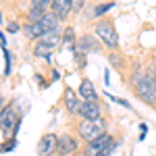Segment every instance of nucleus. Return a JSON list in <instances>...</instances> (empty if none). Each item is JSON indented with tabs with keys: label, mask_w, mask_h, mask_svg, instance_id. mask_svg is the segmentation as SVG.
Returning <instances> with one entry per match:
<instances>
[{
	"label": "nucleus",
	"mask_w": 156,
	"mask_h": 156,
	"mask_svg": "<svg viewBox=\"0 0 156 156\" xmlns=\"http://www.w3.org/2000/svg\"><path fill=\"white\" fill-rule=\"evenodd\" d=\"M108 62H110V67H115V69H125V56L121 54L119 50H110V52H108Z\"/></svg>",
	"instance_id": "obj_14"
},
{
	"label": "nucleus",
	"mask_w": 156,
	"mask_h": 156,
	"mask_svg": "<svg viewBox=\"0 0 156 156\" xmlns=\"http://www.w3.org/2000/svg\"><path fill=\"white\" fill-rule=\"evenodd\" d=\"M0 108H2V100H0Z\"/></svg>",
	"instance_id": "obj_26"
},
{
	"label": "nucleus",
	"mask_w": 156,
	"mask_h": 156,
	"mask_svg": "<svg viewBox=\"0 0 156 156\" xmlns=\"http://www.w3.org/2000/svg\"><path fill=\"white\" fill-rule=\"evenodd\" d=\"M21 127V112L17 110V102L11 100L6 106L0 108V131L4 137H12Z\"/></svg>",
	"instance_id": "obj_3"
},
{
	"label": "nucleus",
	"mask_w": 156,
	"mask_h": 156,
	"mask_svg": "<svg viewBox=\"0 0 156 156\" xmlns=\"http://www.w3.org/2000/svg\"><path fill=\"white\" fill-rule=\"evenodd\" d=\"M0 25H2V11H0Z\"/></svg>",
	"instance_id": "obj_25"
},
{
	"label": "nucleus",
	"mask_w": 156,
	"mask_h": 156,
	"mask_svg": "<svg viewBox=\"0 0 156 156\" xmlns=\"http://www.w3.org/2000/svg\"><path fill=\"white\" fill-rule=\"evenodd\" d=\"M52 31H58V17L52 11L46 12L36 23H25L23 25V36L29 37V40H37V37L46 36V34H52Z\"/></svg>",
	"instance_id": "obj_2"
},
{
	"label": "nucleus",
	"mask_w": 156,
	"mask_h": 156,
	"mask_svg": "<svg viewBox=\"0 0 156 156\" xmlns=\"http://www.w3.org/2000/svg\"><path fill=\"white\" fill-rule=\"evenodd\" d=\"M108 98H110L112 102H119L121 106H125V108H131V104H129L127 100H123V98H115V96H108Z\"/></svg>",
	"instance_id": "obj_20"
},
{
	"label": "nucleus",
	"mask_w": 156,
	"mask_h": 156,
	"mask_svg": "<svg viewBox=\"0 0 156 156\" xmlns=\"http://www.w3.org/2000/svg\"><path fill=\"white\" fill-rule=\"evenodd\" d=\"M6 31H9V34H15V31H19V23L11 21V23L6 25Z\"/></svg>",
	"instance_id": "obj_21"
},
{
	"label": "nucleus",
	"mask_w": 156,
	"mask_h": 156,
	"mask_svg": "<svg viewBox=\"0 0 156 156\" xmlns=\"http://www.w3.org/2000/svg\"><path fill=\"white\" fill-rule=\"evenodd\" d=\"M129 83H131L133 94L144 104H148V106L156 104V75H152L150 71H144L140 65H135L129 73Z\"/></svg>",
	"instance_id": "obj_1"
},
{
	"label": "nucleus",
	"mask_w": 156,
	"mask_h": 156,
	"mask_svg": "<svg viewBox=\"0 0 156 156\" xmlns=\"http://www.w3.org/2000/svg\"><path fill=\"white\" fill-rule=\"evenodd\" d=\"M2 54H4V77H9V75H11V69H12V65H11V52L2 46Z\"/></svg>",
	"instance_id": "obj_18"
},
{
	"label": "nucleus",
	"mask_w": 156,
	"mask_h": 156,
	"mask_svg": "<svg viewBox=\"0 0 156 156\" xmlns=\"http://www.w3.org/2000/svg\"><path fill=\"white\" fill-rule=\"evenodd\" d=\"M83 6V0H75V6H73V12H79Z\"/></svg>",
	"instance_id": "obj_22"
},
{
	"label": "nucleus",
	"mask_w": 156,
	"mask_h": 156,
	"mask_svg": "<svg viewBox=\"0 0 156 156\" xmlns=\"http://www.w3.org/2000/svg\"><path fill=\"white\" fill-rule=\"evenodd\" d=\"M60 40H62V36H60L58 31H52V34H46V36L37 37L36 44H34V54L50 60L52 58V50L60 44Z\"/></svg>",
	"instance_id": "obj_7"
},
{
	"label": "nucleus",
	"mask_w": 156,
	"mask_h": 156,
	"mask_svg": "<svg viewBox=\"0 0 156 156\" xmlns=\"http://www.w3.org/2000/svg\"><path fill=\"white\" fill-rule=\"evenodd\" d=\"M140 131H142V135H140V137H142V140H144V137H146V131H148V127H146L144 123H142V125H140Z\"/></svg>",
	"instance_id": "obj_23"
},
{
	"label": "nucleus",
	"mask_w": 156,
	"mask_h": 156,
	"mask_svg": "<svg viewBox=\"0 0 156 156\" xmlns=\"http://www.w3.org/2000/svg\"><path fill=\"white\" fill-rule=\"evenodd\" d=\"M81 119H90V121H102V108L98 102L92 100H83L81 102V110H79Z\"/></svg>",
	"instance_id": "obj_10"
},
{
	"label": "nucleus",
	"mask_w": 156,
	"mask_h": 156,
	"mask_svg": "<svg viewBox=\"0 0 156 156\" xmlns=\"http://www.w3.org/2000/svg\"><path fill=\"white\" fill-rule=\"evenodd\" d=\"M58 135L56 133H44L37 142V156H56Z\"/></svg>",
	"instance_id": "obj_9"
},
{
	"label": "nucleus",
	"mask_w": 156,
	"mask_h": 156,
	"mask_svg": "<svg viewBox=\"0 0 156 156\" xmlns=\"http://www.w3.org/2000/svg\"><path fill=\"white\" fill-rule=\"evenodd\" d=\"M79 96H81V100L98 102V92L94 90V83L90 79H81V83H79Z\"/></svg>",
	"instance_id": "obj_13"
},
{
	"label": "nucleus",
	"mask_w": 156,
	"mask_h": 156,
	"mask_svg": "<svg viewBox=\"0 0 156 156\" xmlns=\"http://www.w3.org/2000/svg\"><path fill=\"white\" fill-rule=\"evenodd\" d=\"M50 6H52V0H31V9H40V11L48 12Z\"/></svg>",
	"instance_id": "obj_16"
},
{
	"label": "nucleus",
	"mask_w": 156,
	"mask_h": 156,
	"mask_svg": "<svg viewBox=\"0 0 156 156\" xmlns=\"http://www.w3.org/2000/svg\"><path fill=\"white\" fill-rule=\"evenodd\" d=\"M15 148H17V137L12 135V137H9L6 142L0 144V154H2V152H11V150H15Z\"/></svg>",
	"instance_id": "obj_15"
},
{
	"label": "nucleus",
	"mask_w": 156,
	"mask_h": 156,
	"mask_svg": "<svg viewBox=\"0 0 156 156\" xmlns=\"http://www.w3.org/2000/svg\"><path fill=\"white\" fill-rule=\"evenodd\" d=\"M115 6V2L110 0V2H106V4H98L96 9H94V17H104V12L106 11H110Z\"/></svg>",
	"instance_id": "obj_17"
},
{
	"label": "nucleus",
	"mask_w": 156,
	"mask_h": 156,
	"mask_svg": "<svg viewBox=\"0 0 156 156\" xmlns=\"http://www.w3.org/2000/svg\"><path fill=\"white\" fill-rule=\"evenodd\" d=\"M73 129L77 133V137L81 140V142H92V140H96L100 137L104 131V121H90V119H81L73 125Z\"/></svg>",
	"instance_id": "obj_6"
},
{
	"label": "nucleus",
	"mask_w": 156,
	"mask_h": 156,
	"mask_svg": "<svg viewBox=\"0 0 156 156\" xmlns=\"http://www.w3.org/2000/svg\"><path fill=\"white\" fill-rule=\"evenodd\" d=\"M94 34L96 37L106 46L108 50H117L119 48V34H117V29H115V23H112V19H100L96 25H94Z\"/></svg>",
	"instance_id": "obj_5"
},
{
	"label": "nucleus",
	"mask_w": 156,
	"mask_h": 156,
	"mask_svg": "<svg viewBox=\"0 0 156 156\" xmlns=\"http://www.w3.org/2000/svg\"><path fill=\"white\" fill-rule=\"evenodd\" d=\"M81 102H83V100H79V98L75 96V92H73V90H67V92H65V108L71 112L73 117H79Z\"/></svg>",
	"instance_id": "obj_12"
},
{
	"label": "nucleus",
	"mask_w": 156,
	"mask_h": 156,
	"mask_svg": "<svg viewBox=\"0 0 156 156\" xmlns=\"http://www.w3.org/2000/svg\"><path fill=\"white\" fill-rule=\"evenodd\" d=\"M0 42H2V46H6V36H4L2 31H0Z\"/></svg>",
	"instance_id": "obj_24"
},
{
	"label": "nucleus",
	"mask_w": 156,
	"mask_h": 156,
	"mask_svg": "<svg viewBox=\"0 0 156 156\" xmlns=\"http://www.w3.org/2000/svg\"><path fill=\"white\" fill-rule=\"evenodd\" d=\"M79 152V137L71 133L58 135V146H56V156H73Z\"/></svg>",
	"instance_id": "obj_8"
},
{
	"label": "nucleus",
	"mask_w": 156,
	"mask_h": 156,
	"mask_svg": "<svg viewBox=\"0 0 156 156\" xmlns=\"http://www.w3.org/2000/svg\"><path fill=\"white\" fill-rule=\"evenodd\" d=\"M117 142L110 133H102L100 137L92 140V142H85V146L77 152L75 156H110L117 148Z\"/></svg>",
	"instance_id": "obj_4"
},
{
	"label": "nucleus",
	"mask_w": 156,
	"mask_h": 156,
	"mask_svg": "<svg viewBox=\"0 0 156 156\" xmlns=\"http://www.w3.org/2000/svg\"><path fill=\"white\" fill-rule=\"evenodd\" d=\"M73 6H75V0H52V12L58 17V21H65L69 19V15L73 12Z\"/></svg>",
	"instance_id": "obj_11"
},
{
	"label": "nucleus",
	"mask_w": 156,
	"mask_h": 156,
	"mask_svg": "<svg viewBox=\"0 0 156 156\" xmlns=\"http://www.w3.org/2000/svg\"><path fill=\"white\" fill-rule=\"evenodd\" d=\"M62 42H75V31H73V27H67L65 31H62Z\"/></svg>",
	"instance_id": "obj_19"
}]
</instances>
